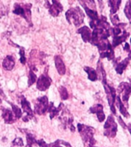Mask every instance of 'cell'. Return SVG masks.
<instances>
[{
    "label": "cell",
    "instance_id": "36",
    "mask_svg": "<svg viewBox=\"0 0 131 147\" xmlns=\"http://www.w3.org/2000/svg\"><path fill=\"white\" fill-rule=\"evenodd\" d=\"M127 129H128L129 132H130L131 134V124H129L128 126H127Z\"/></svg>",
    "mask_w": 131,
    "mask_h": 147
},
{
    "label": "cell",
    "instance_id": "40",
    "mask_svg": "<svg viewBox=\"0 0 131 147\" xmlns=\"http://www.w3.org/2000/svg\"><path fill=\"white\" fill-rule=\"evenodd\" d=\"M130 43H131V39H130ZM130 52H131V49H130Z\"/></svg>",
    "mask_w": 131,
    "mask_h": 147
},
{
    "label": "cell",
    "instance_id": "29",
    "mask_svg": "<svg viewBox=\"0 0 131 147\" xmlns=\"http://www.w3.org/2000/svg\"><path fill=\"white\" fill-rule=\"evenodd\" d=\"M12 145L13 146H23L24 143L22 140H21V138H16L12 142Z\"/></svg>",
    "mask_w": 131,
    "mask_h": 147
},
{
    "label": "cell",
    "instance_id": "19",
    "mask_svg": "<svg viewBox=\"0 0 131 147\" xmlns=\"http://www.w3.org/2000/svg\"><path fill=\"white\" fill-rule=\"evenodd\" d=\"M82 4V3H81ZM82 5L84 6V9L86 11V13L87 15H88L90 19H91V21H97L99 19V17H98V15H97V12H96V10H93V9H91L89 8H87L86 5H84V4H82Z\"/></svg>",
    "mask_w": 131,
    "mask_h": 147
},
{
    "label": "cell",
    "instance_id": "10",
    "mask_svg": "<svg viewBox=\"0 0 131 147\" xmlns=\"http://www.w3.org/2000/svg\"><path fill=\"white\" fill-rule=\"evenodd\" d=\"M77 33H79V34L81 35L82 39H83V41H84V42H91L92 32L91 31V29H90L88 27H87V26H83L82 28L78 29Z\"/></svg>",
    "mask_w": 131,
    "mask_h": 147
},
{
    "label": "cell",
    "instance_id": "12",
    "mask_svg": "<svg viewBox=\"0 0 131 147\" xmlns=\"http://www.w3.org/2000/svg\"><path fill=\"white\" fill-rule=\"evenodd\" d=\"M3 117L5 120V124H13L16 120V117H14L13 112L9 109H3Z\"/></svg>",
    "mask_w": 131,
    "mask_h": 147
},
{
    "label": "cell",
    "instance_id": "18",
    "mask_svg": "<svg viewBox=\"0 0 131 147\" xmlns=\"http://www.w3.org/2000/svg\"><path fill=\"white\" fill-rule=\"evenodd\" d=\"M129 36V33L126 32V31H124V34L121 36H114L113 38V46L117 47L122 43V42H125Z\"/></svg>",
    "mask_w": 131,
    "mask_h": 147
},
{
    "label": "cell",
    "instance_id": "28",
    "mask_svg": "<svg viewBox=\"0 0 131 147\" xmlns=\"http://www.w3.org/2000/svg\"><path fill=\"white\" fill-rule=\"evenodd\" d=\"M19 54H20V61L22 64H25L26 63V56H25V50H24L23 48H21L20 51H19Z\"/></svg>",
    "mask_w": 131,
    "mask_h": 147
},
{
    "label": "cell",
    "instance_id": "7",
    "mask_svg": "<svg viewBox=\"0 0 131 147\" xmlns=\"http://www.w3.org/2000/svg\"><path fill=\"white\" fill-rule=\"evenodd\" d=\"M119 92L122 93V100L124 102L127 103L129 97L131 93V84L126 82H122L118 87Z\"/></svg>",
    "mask_w": 131,
    "mask_h": 147
},
{
    "label": "cell",
    "instance_id": "13",
    "mask_svg": "<svg viewBox=\"0 0 131 147\" xmlns=\"http://www.w3.org/2000/svg\"><path fill=\"white\" fill-rule=\"evenodd\" d=\"M131 58V54L130 55V56L128 57V58H126V59H124V61H121V62H120V63H118V62H114V64L116 65V71L117 72V74H119V75H122V73L124 72V70L126 69V66H127V64H129V61H130V60Z\"/></svg>",
    "mask_w": 131,
    "mask_h": 147
},
{
    "label": "cell",
    "instance_id": "32",
    "mask_svg": "<svg viewBox=\"0 0 131 147\" xmlns=\"http://www.w3.org/2000/svg\"><path fill=\"white\" fill-rule=\"evenodd\" d=\"M48 147H62L60 146V140H57L53 143L48 144Z\"/></svg>",
    "mask_w": 131,
    "mask_h": 147
},
{
    "label": "cell",
    "instance_id": "17",
    "mask_svg": "<svg viewBox=\"0 0 131 147\" xmlns=\"http://www.w3.org/2000/svg\"><path fill=\"white\" fill-rule=\"evenodd\" d=\"M97 76L98 77H100V79L102 81L103 85L104 84H107V75H106V72L104 69L103 68V64L102 63H101V61H99L98 64H97Z\"/></svg>",
    "mask_w": 131,
    "mask_h": 147
},
{
    "label": "cell",
    "instance_id": "31",
    "mask_svg": "<svg viewBox=\"0 0 131 147\" xmlns=\"http://www.w3.org/2000/svg\"><path fill=\"white\" fill-rule=\"evenodd\" d=\"M112 31L114 36H118L121 33V28H120L118 26H116L114 28H113Z\"/></svg>",
    "mask_w": 131,
    "mask_h": 147
},
{
    "label": "cell",
    "instance_id": "24",
    "mask_svg": "<svg viewBox=\"0 0 131 147\" xmlns=\"http://www.w3.org/2000/svg\"><path fill=\"white\" fill-rule=\"evenodd\" d=\"M10 104L12 106V112H13V113H14L15 117H16V119H19L22 116V112H21V109L19 107H17L16 105L13 104V103H10Z\"/></svg>",
    "mask_w": 131,
    "mask_h": 147
},
{
    "label": "cell",
    "instance_id": "2",
    "mask_svg": "<svg viewBox=\"0 0 131 147\" xmlns=\"http://www.w3.org/2000/svg\"><path fill=\"white\" fill-rule=\"evenodd\" d=\"M77 129H78L80 134L81 136L82 140H84L85 144L87 145V146H94L95 144L96 140H94V132H95L94 128H92L91 126L78 124H77Z\"/></svg>",
    "mask_w": 131,
    "mask_h": 147
},
{
    "label": "cell",
    "instance_id": "1",
    "mask_svg": "<svg viewBox=\"0 0 131 147\" xmlns=\"http://www.w3.org/2000/svg\"><path fill=\"white\" fill-rule=\"evenodd\" d=\"M66 19L69 24L79 26L84 21V14L79 7L71 8L66 12Z\"/></svg>",
    "mask_w": 131,
    "mask_h": 147
},
{
    "label": "cell",
    "instance_id": "27",
    "mask_svg": "<svg viewBox=\"0 0 131 147\" xmlns=\"http://www.w3.org/2000/svg\"><path fill=\"white\" fill-rule=\"evenodd\" d=\"M36 81H37V76L35 75V73L33 72V70L30 69V71H29V77H28V86H32Z\"/></svg>",
    "mask_w": 131,
    "mask_h": 147
},
{
    "label": "cell",
    "instance_id": "9",
    "mask_svg": "<svg viewBox=\"0 0 131 147\" xmlns=\"http://www.w3.org/2000/svg\"><path fill=\"white\" fill-rule=\"evenodd\" d=\"M90 111L92 113H96L99 122H103L105 119V115L103 111V106L101 104H95L90 108Z\"/></svg>",
    "mask_w": 131,
    "mask_h": 147
},
{
    "label": "cell",
    "instance_id": "25",
    "mask_svg": "<svg viewBox=\"0 0 131 147\" xmlns=\"http://www.w3.org/2000/svg\"><path fill=\"white\" fill-rule=\"evenodd\" d=\"M124 12H125V15L127 17V19L130 21V22L131 23V2L130 1H128L127 3H126V6H125V9H124Z\"/></svg>",
    "mask_w": 131,
    "mask_h": 147
},
{
    "label": "cell",
    "instance_id": "26",
    "mask_svg": "<svg viewBox=\"0 0 131 147\" xmlns=\"http://www.w3.org/2000/svg\"><path fill=\"white\" fill-rule=\"evenodd\" d=\"M59 93H60V96H61V97L62 100H67L68 98V91H67V89L63 86H61L58 88Z\"/></svg>",
    "mask_w": 131,
    "mask_h": 147
},
{
    "label": "cell",
    "instance_id": "33",
    "mask_svg": "<svg viewBox=\"0 0 131 147\" xmlns=\"http://www.w3.org/2000/svg\"><path fill=\"white\" fill-rule=\"evenodd\" d=\"M118 120H119V123H120V125H121L122 126H123V128L124 129H126V128H127V126H126V125L125 124H124V122L123 121V119H122V118L120 117H118Z\"/></svg>",
    "mask_w": 131,
    "mask_h": 147
},
{
    "label": "cell",
    "instance_id": "37",
    "mask_svg": "<svg viewBox=\"0 0 131 147\" xmlns=\"http://www.w3.org/2000/svg\"><path fill=\"white\" fill-rule=\"evenodd\" d=\"M0 93H1V94H2V95H3V96H5V95H4V93H3V91H2L1 89H0Z\"/></svg>",
    "mask_w": 131,
    "mask_h": 147
},
{
    "label": "cell",
    "instance_id": "34",
    "mask_svg": "<svg viewBox=\"0 0 131 147\" xmlns=\"http://www.w3.org/2000/svg\"><path fill=\"white\" fill-rule=\"evenodd\" d=\"M60 144L64 145V146H66L67 147H71V146L68 142H65V141H63V140H60Z\"/></svg>",
    "mask_w": 131,
    "mask_h": 147
},
{
    "label": "cell",
    "instance_id": "23",
    "mask_svg": "<svg viewBox=\"0 0 131 147\" xmlns=\"http://www.w3.org/2000/svg\"><path fill=\"white\" fill-rule=\"evenodd\" d=\"M26 138H27V145L26 147H32L33 145L36 144V141L35 136L31 134V133H27L26 135Z\"/></svg>",
    "mask_w": 131,
    "mask_h": 147
},
{
    "label": "cell",
    "instance_id": "4",
    "mask_svg": "<svg viewBox=\"0 0 131 147\" xmlns=\"http://www.w3.org/2000/svg\"><path fill=\"white\" fill-rule=\"evenodd\" d=\"M117 131V124L115 123L114 117L110 115L104 124V135L110 138H114L116 136Z\"/></svg>",
    "mask_w": 131,
    "mask_h": 147
},
{
    "label": "cell",
    "instance_id": "3",
    "mask_svg": "<svg viewBox=\"0 0 131 147\" xmlns=\"http://www.w3.org/2000/svg\"><path fill=\"white\" fill-rule=\"evenodd\" d=\"M31 8H32V4H28V3H15L14 10H13V13L22 16L27 21V22L30 24V26H32V19H32Z\"/></svg>",
    "mask_w": 131,
    "mask_h": 147
},
{
    "label": "cell",
    "instance_id": "16",
    "mask_svg": "<svg viewBox=\"0 0 131 147\" xmlns=\"http://www.w3.org/2000/svg\"><path fill=\"white\" fill-rule=\"evenodd\" d=\"M21 107H22V109H23L24 112H26L27 113V116L30 117L31 118L33 117V111L32 110V108L30 107V103L27 100H26L25 97H21Z\"/></svg>",
    "mask_w": 131,
    "mask_h": 147
},
{
    "label": "cell",
    "instance_id": "30",
    "mask_svg": "<svg viewBox=\"0 0 131 147\" xmlns=\"http://www.w3.org/2000/svg\"><path fill=\"white\" fill-rule=\"evenodd\" d=\"M110 19H111V21H112V23L115 26H117L118 25V22H119V19H118V15L116 14L114 15V16H113L112 15H110Z\"/></svg>",
    "mask_w": 131,
    "mask_h": 147
},
{
    "label": "cell",
    "instance_id": "38",
    "mask_svg": "<svg viewBox=\"0 0 131 147\" xmlns=\"http://www.w3.org/2000/svg\"><path fill=\"white\" fill-rule=\"evenodd\" d=\"M87 147H94V146H87Z\"/></svg>",
    "mask_w": 131,
    "mask_h": 147
},
{
    "label": "cell",
    "instance_id": "5",
    "mask_svg": "<svg viewBox=\"0 0 131 147\" xmlns=\"http://www.w3.org/2000/svg\"><path fill=\"white\" fill-rule=\"evenodd\" d=\"M49 103L48 100L46 96L38 97L37 99V103L35 104V112L38 115L45 114L46 111L48 110Z\"/></svg>",
    "mask_w": 131,
    "mask_h": 147
},
{
    "label": "cell",
    "instance_id": "15",
    "mask_svg": "<svg viewBox=\"0 0 131 147\" xmlns=\"http://www.w3.org/2000/svg\"><path fill=\"white\" fill-rule=\"evenodd\" d=\"M15 63V62L14 58L12 55H8L3 61V66L5 70H12V68H14Z\"/></svg>",
    "mask_w": 131,
    "mask_h": 147
},
{
    "label": "cell",
    "instance_id": "14",
    "mask_svg": "<svg viewBox=\"0 0 131 147\" xmlns=\"http://www.w3.org/2000/svg\"><path fill=\"white\" fill-rule=\"evenodd\" d=\"M63 107L64 105L62 103H60V105H59L58 107H55L52 102V103H50L49 107H48V111L50 113V118H51V119H53L55 116H57L59 113L61 112V110L63 109Z\"/></svg>",
    "mask_w": 131,
    "mask_h": 147
},
{
    "label": "cell",
    "instance_id": "21",
    "mask_svg": "<svg viewBox=\"0 0 131 147\" xmlns=\"http://www.w3.org/2000/svg\"><path fill=\"white\" fill-rule=\"evenodd\" d=\"M116 100H117V106H118V107H119L120 112L121 113V114L124 115L125 117H130V114H129L128 112H127V110H126V107H125L124 104L122 103L121 100H120V97H117Z\"/></svg>",
    "mask_w": 131,
    "mask_h": 147
},
{
    "label": "cell",
    "instance_id": "11",
    "mask_svg": "<svg viewBox=\"0 0 131 147\" xmlns=\"http://www.w3.org/2000/svg\"><path fill=\"white\" fill-rule=\"evenodd\" d=\"M54 64H55V67H56L57 70L59 73V75H64L66 72L65 65L64 64V61L62 60V58L59 55H56V56L54 57Z\"/></svg>",
    "mask_w": 131,
    "mask_h": 147
},
{
    "label": "cell",
    "instance_id": "22",
    "mask_svg": "<svg viewBox=\"0 0 131 147\" xmlns=\"http://www.w3.org/2000/svg\"><path fill=\"white\" fill-rule=\"evenodd\" d=\"M108 3H109L110 5V14H116V12L119 9L121 1H114V0H111V1H109Z\"/></svg>",
    "mask_w": 131,
    "mask_h": 147
},
{
    "label": "cell",
    "instance_id": "35",
    "mask_svg": "<svg viewBox=\"0 0 131 147\" xmlns=\"http://www.w3.org/2000/svg\"><path fill=\"white\" fill-rule=\"evenodd\" d=\"M124 48H125V51H126V52H130V45H129L126 42V44H125V46H124Z\"/></svg>",
    "mask_w": 131,
    "mask_h": 147
},
{
    "label": "cell",
    "instance_id": "8",
    "mask_svg": "<svg viewBox=\"0 0 131 147\" xmlns=\"http://www.w3.org/2000/svg\"><path fill=\"white\" fill-rule=\"evenodd\" d=\"M63 7L60 2L56 1V0H53L52 1V5L49 7V13L52 15V16L57 17L60 14V12H62Z\"/></svg>",
    "mask_w": 131,
    "mask_h": 147
},
{
    "label": "cell",
    "instance_id": "39",
    "mask_svg": "<svg viewBox=\"0 0 131 147\" xmlns=\"http://www.w3.org/2000/svg\"><path fill=\"white\" fill-rule=\"evenodd\" d=\"M1 103H2V100L0 99V104H1Z\"/></svg>",
    "mask_w": 131,
    "mask_h": 147
},
{
    "label": "cell",
    "instance_id": "6",
    "mask_svg": "<svg viewBox=\"0 0 131 147\" xmlns=\"http://www.w3.org/2000/svg\"><path fill=\"white\" fill-rule=\"evenodd\" d=\"M51 84H52V79L48 76L47 74H45L41 75L38 77V79L37 80L36 87L39 91H45L49 87Z\"/></svg>",
    "mask_w": 131,
    "mask_h": 147
},
{
    "label": "cell",
    "instance_id": "20",
    "mask_svg": "<svg viewBox=\"0 0 131 147\" xmlns=\"http://www.w3.org/2000/svg\"><path fill=\"white\" fill-rule=\"evenodd\" d=\"M84 70L87 73L88 75V79L91 80V81H95L98 78L97 73L94 68H90V67H84Z\"/></svg>",
    "mask_w": 131,
    "mask_h": 147
}]
</instances>
